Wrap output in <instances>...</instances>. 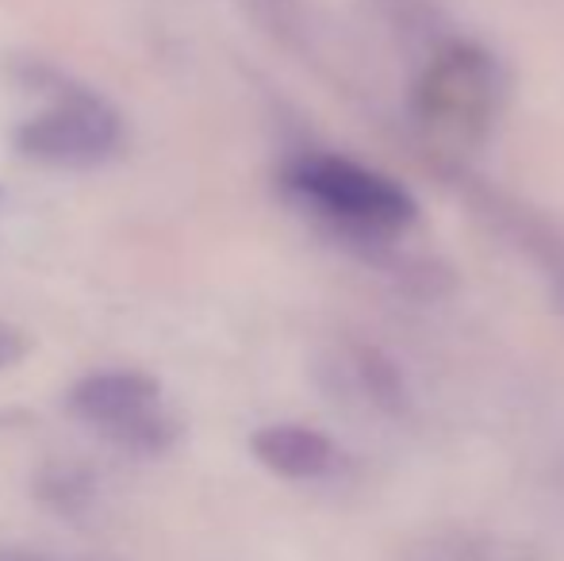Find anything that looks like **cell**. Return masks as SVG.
<instances>
[{
  "instance_id": "cell-3",
  "label": "cell",
  "mask_w": 564,
  "mask_h": 561,
  "mask_svg": "<svg viewBox=\"0 0 564 561\" xmlns=\"http://www.w3.org/2000/svg\"><path fill=\"white\" fill-rule=\"evenodd\" d=\"M69 412L112 446L139 457H158L177 442V416L162 385L139 369H100L69 389Z\"/></svg>"
},
{
  "instance_id": "cell-1",
  "label": "cell",
  "mask_w": 564,
  "mask_h": 561,
  "mask_svg": "<svg viewBox=\"0 0 564 561\" xmlns=\"http://www.w3.org/2000/svg\"><path fill=\"white\" fill-rule=\"evenodd\" d=\"M28 82L46 97V108L15 131V150L23 158L51 170H93L116 154L123 120L105 97L43 66H31Z\"/></svg>"
},
{
  "instance_id": "cell-6",
  "label": "cell",
  "mask_w": 564,
  "mask_h": 561,
  "mask_svg": "<svg viewBox=\"0 0 564 561\" xmlns=\"http://www.w3.org/2000/svg\"><path fill=\"white\" fill-rule=\"evenodd\" d=\"M20 358H23V335L12 327H0V369H8Z\"/></svg>"
},
{
  "instance_id": "cell-4",
  "label": "cell",
  "mask_w": 564,
  "mask_h": 561,
  "mask_svg": "<svg viewBox=\"0 0 564 561\" xmlns=\"http://www.w3.org/2000/svg\"><path fill=\"white\" fill-rule=\"evenodd\" d=\"M250 450L269 473L284 481H323L335 477L346 462V454L338 450L335 439H327L323 431L300 423H273L261 427L250 439Z\"/></svg>"
},
{
  "instance_id": "cell-7",
  "label": "cell",
  "mask_w": 564,
  "mask_h": 561,
  "mask_svg": "<svg viewBox=\"0 0 564 561\" xmlns=\"http://www.w3.org/2000/svg\"><path fill=\"white\" fill-rule=\"evenodd\" d=\"M0 561H58V558L31 554V550H15V547H0Z\"/></svg>"
},
{
  "instance_id": "cell-5",
  "label": "cell",
  "mask_w": 564,
  "mask_h": 561,
  "mask_svg": "<svg viewBox=\"0 0 564 561\" xmlns=\"http://www.w3.org/2000/svg\"><path fill=\"white\" fill-rule=\"evenodd\" d=\"M43 496L54 504V508L62 511H77L89 504V481L82 477V473H54L51 481L43 485Z\"/></svg>"
},
{
  "instance_id": "cell-2",
  "label": "cell",
  "mask_w": 564,
  "mask_h": 561,
  "mask_svg": "<svg viewBox=\"0 0 564 561\" xmlns=\"http://www.w3.org/2000/svg\"><path fill=\"white\" fill-rule=\"evenodd\" d=\"M289 188L330 224L361 235H392L415 219V201L384 173L335 154H304L284 173Z\"/></svg>"
}]
</instances>
